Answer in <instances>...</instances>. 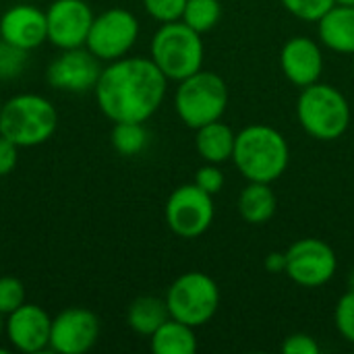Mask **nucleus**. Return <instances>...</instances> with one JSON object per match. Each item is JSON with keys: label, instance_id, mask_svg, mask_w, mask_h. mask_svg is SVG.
Segmentation results:
<instances>
[{"label": "nucleus", "instance_id": "nucleus-8", "mask_svg": "<svg viewBox=\"0 0 354 354\" xmlns=\"http://www.w3.org/2000/svg\"><path fill=\"white\" fill-rule=\"evenodd\" d=\"M166 224L180 239H197L214 222V195L193 185H180L166 201Z\"/></svg>", "mask_w": 354, "mask_h": 354}, {"label": "nucleus", "instance_id": "nucleus-11", "mask_svg": "<svg viewBox=\"0 0 354 354\" xmlns=\"http://www.w3.org/2000/svg\"><path fill=\"white\" fill-rule=\"evenodd\" d=\"M102 75L100 58L89 48H71L62 50L60 56L48 66L46 79L54 89L68 93H83L95 89Z\"/></svg>", "mask_w": 354, "mask_h": 354}, {"label": "nucleus", "instance_id": "nucleus-23", "mask_svg": "<svg viewBox=\"0 0 354 354\" xmlns=\"http://www.w3.org/2000/svg\"><path fill=\"white\" fill-rule=\"evenodd\" d=\"M112 145L120 156H137L147 145L143 122H116L112 129Z\"/></svg>", "mask_w": 354, "mask_h": 354}, {"label": "nucleus", "instance_id": "nucleus-13", "mask_svg": "<svg viewBox=\"0 0 354 354\" xmlns=\"http://www.w3.org/2000/svg\"><path fill=\"white\" fill-rule=\"evenodd\" d=\"M48 39L62 50L81 48L87 41L93 12L83 0H54L46 10Z\"/></svg>", "mask_w": 354, "mask_h": 354}, {"label": "nucleus", "instance_id": "nucleus-2", "mask_svg": "<svg viewBox=\"0 0 354 354\" xmlns=\"http://www.w3.org/2000/svg\"><path fill=\"white\" fill-rule=\"evenodd\" d=\"M232 162L247 180L272 185L288 168V141L280 131L268 124L245 127L236 135Z\"/></svg>", "mask_w": 354, "mask_h": 354}, {"label": "nucleus", "instance_id": "nucleus-25", "mask_svg": "<svg viewBox=\"0 0 354 354\" xmlns=\"http://www.w3.org/2000/svg\"><path fill=\"white\" fill-rule=\"evenodd\" d=\"M25 62H27V50L0 39V79L2 81L19 77L23 73Z\"/></svg>", "mask_w": 354, "mask_h": 354}, {"label": "nucleus", "instance_id": "nucleus-10", "mask_svg": "<svg viewBox=\"0 0 354 354\" xmlns=\"http://www.w3.org/2000/svg\"><path fill=\"white\" fill-rule=\"evenodd\" d=\"M286 276L305 288H317L328 284L336 270L338 257L334 249L322 239H301L286 251Z\"/></svg>", "mask_w": 354, "mask_h": 354}, {"label": "nucleus", "instance_id": "nucleus-14", "mask_svg": "<svg viewBox=\"0 0 354 354\" xmlns=\"http://www.w3.org/2000/svg\"><path fill=\"white\" fill-rule=\"evenodd\" d=\"M4 328L8 342L21 353H41L50 346L52 317L39 305L23 303L8 315Z\"/></svg>", "mask_w": 354, "mask_h": 354}, {"label": "nucleus", "instance_id": "nucleus-21", "mask_svg": "<svg viewBox=\"0 0 354 354\" xmlns=\"http://www.w3.org/2000/svg\"><path fill=\"white\" fill-rule=\"evenodd\" d=\"M168 319H170V311L166 299H158V297L135 299L127 313V322L131 330H135L141 336H151Z\"/></svg>", "mask_w": 354, "mask_h": 354}, {"label": "nucleus", "instance_id": "nucleus-29", "mask_svg": "<svg viewBox=\"0 0 354 354\" xmlns=\"http://www.w3.org/2000/svg\"><path fill=\"white\" fill-rule=\"evenodd\" d=\"M195 185L209 195H218L224 187V172L218 168V164L205 162V166H201L195 174Z\"/></svg>", "mask_w": 354, "mask_h": 354}, {"label": "nucleus", "instance_id": "nucleus-32", "mask_svg": "<svg viewBox=\"0 0 354 354\" xmlns=\"http://www.w3.org/2000/svg\"><path fill=\"white\" fill-rule=\"evenodd\" d=\"M263 266L270 274H284L286 272V253H280V251L270 253L266 257Z\"/></svg>", "mask_w": 354, "mask_h": 354}, {"label": "nucleus", "instance_id": "nucleus-26", "mask_svg": "<svg viewBox=\"0 0 354 354\" xmlns=\"http://www.w3.org/2000/svg\"><path fill=\"white\" fill-rule=\"evenodd\" d=\"M25 303V286L12 276L0 278V315H10Z\"/></svg>", "mask_w": 354, "mask_h": 354}, {"label": "nucleus", "instance_id": "nucleus-5", "mask_svg": "<svg viewBox=\"0 0 354 354\" xmlns=\"http://www.w3.org/2000/svg\"><path fill=\"white\" fill-rule=\"evenodd\" d=\"M201 33L183 21L162 23L151 37V60L168 81H183L203 66Z\"/></svg>", "mask_w": 354, "mask_h": 354}, {"label": "nucleus", "instance_id": "nucleus-7", "mask_svg": "<svg viewBox=\"0 0 354 354\" xmlns=\"http://www.w3.org/2000/svg\"><path fill=\"white\" fill-rule=\"evenodd\" d=\"M166 305L172 319H178L191 328H199L216 315L220 307V288L207 274L187 272L168 288Z\"/></svg>", "mask_w": 354, "mask_h": 354}, {"label": "nucleus", "instance_id": "nucleus-36", "mask_svg": "<svg viewBox=\"0 0 354 354\" xmlns=\"http://www.w3.org/2000/svg\"><path fill=\"white\" fill-rule=\"evenodd\" d=\"M0 112H2V100H0Z\"/></svg>", "mask_w": 354, "mask_h": 354}, {"label": "nucleus", "instance_id": "nucleus-33", "mask_svg": "<svg viewBox=\"0 0 354 354\" xmlns=\"http://www.w3.org/2000/svg\"><path fill=\"white\" fill-rule=\"evenodd\" d=\"M336 4H348V6H354V0H336Z\"/></svg>", "mask_w": 354, "mask_h": 354}, {"label": "nucleus", "instance_id": "nucleus-30", "mask_svg": "<svg viewBox=\"0 0 354 354\" xmlns=\"http://www.w3.org/2000/svg\"><path fill=\"white\" fill-rule=\"evenodd\" d=\"M284 354H319V344L309 334H290L282 342Z\"/></svg>", "mask_w": 354, "mask_h": 354}, {"label": "nucleus", "instance_id": "nucleus-9", "mask_svg": "<svg viewBox=\"0 0 354 354\" xmlns=\"http://www.w3.org/2000/svg\"><path fill=\"white\" fill-rule=\"evenodd\" d=\"M139 37V21L131 10L110 8L97 17L89 27L85 46L100 60H118L129 54Z\"/></svg>", "mask_w": 354, "mask_h": 354}, {"label": "nucleus", "instance_id": "nucleus-31", "mask_svg": "<svg viewBox=\"0 0 354 354\" xmlns=\"http://www.w3.org/2000/svg\"><path fill=\"white\" fill-rule=\"evenodd\" d=\"M17 145L12 141H8L6 137L0 135V176H6L12 172V168L17 166Z\"/></svg>", "mask_w": 354, "mask_h": 354}, {"label": "nucleus", "instance_id": "nucleus-15", "mask_svg": "<svg viewBox=\"0 0 354 354\" xmlns=\"http://www.w3.org/2000/svg\"><path fill=\"white\" fill-rule=\"evenodd\" d=\"M280 66L284 77L297 87H309L324 73V54L315 39L297 35L282 46Z\"/></svg>", "mask_w": 354, "mask_h": 354}, {"label": "nucleus", "instance_id": "nucleus-18", "mask_svg": "<svg viewBox=\"0 0 354 354\" xmlns=\"http://www.w3.org/2000/svg\"><path fill=\"white\" fill-rule=\"evenodd\" d=\"M234 143H236V135L228 124L222 122V118L197 129L195 147H197V153L201 156V160L207 164L220 166V164L232 160Z\"/></svg>", "mask_w": 354, "mask_h": 354}, {"label": "nucleus", "instance_id": "nucleus-34", "mask_svg": "<svg viewBox=\"0 0 354 354\" xmlns=\"http://www.w3.org/2000/svg\"><path fill=\"white\" fill-rule=\"evenodd\" d=\"M348 284H351V290H354V270L351 272V276H348Z\"/></svg>", "mask_w": 354, "mask_h": 354}, {"label": "nucleus", "instance_id": "nucleus-4", "mask_svg": "<svg viewBox=\"0 0 354 354\" xmlns=\"http://www.w3.org/2000/svg\"><path fill=\"white\" fill-rule=\"evenodd\" d=\"M56 124V108L41 95L21 93L2 104L0 135L17 147H35L46 143L54 135Z\"/></svg>", "mask_w": 354, "mask_h": 354}, {"label": "nucleus", "instance_id": "nucleus-20", "mask_svg": "<svg viewBox=\"0 0 354 354\" xmlns=\"http://www.w3.org/2000/svg\"><path fill=\"white\" fill-rule=\"evenodd\" d=\"M151 351L156 354H195L197 353V336L195 328L168 319L164 322L151 336Z\"/></svg>", "mask_w": 354, "mask_h": 354}, {"label": "nucleus", "instance_id": "nucleus-17", "mask_svg": "<svg viewBox=\"0 0 354 354\" xmlns=\"http://www.w3.org/2000/svg\"><path fill=\"white\" fill-rule=\"evenodd\" d=\"M319 39L334 52L354 54V6L334 4L317 21Z\"/></svg>", "mask_w": 354, "mask_h": 354}, {"label": "nucleus", "instance_id": "nucleus-1", "mask_svg": "<svg viewBox=\"0 0 354 354\" xmlns=\"http://www.w3.org/2000/svg\"><path fill=\"white\" fill-rule=\"evenodd\" d=\"M168 79L151 58L112 60L95 85L100 110L112 122H145L166 97Z\"/></svg>", "mask_w": 354, "mask_h": 354}, {"label": "nucleus", "instance_id": "nucleus-19", "mask_svg": "<svg viewBox=\"0 0 354 354\" xmlns=\"http://www.w3.org/2000/svg\"><path fill=\"white\" fill-rule=\"evenodd\" d=\"M278 207V199L270 183H253L241 191L239 195V214L247 224L259 226L274 218Z\"/></svg>", "mask_w": 354, "mask_h": 354}, {"label": "nucleus", "instance_id": "nucleus-37", "mask_svg": "<svg viewBox=\"0 0 354 354\" xmlns=\"http://www.w3.org/2000/svg\"><path fill=\"white\" fill-rule=\"evenodd\" d=\"M0 39H2V37H0Z\"/></svg>", "mask_w": 354, "mask_h": 354}, {"label": "nucleus", "instance_id": "nucleus-28", "mask_svg": "<svg viewBox=\"0 0 354 354\" xmlns=\"http://www.w3.org/2000/svg\"><path fill=\"white\" fill-rule=\"evenodd\" d=\"M145 10L160 23H172L183 19L187 0H143Z\"/></svg>", "mask_w": 354, "mask_h": 354}, {"label": "nucleus", "instance_id": "nucleus-12", "mask_svg": "<svg viewBox=\"0 0 354 354\" xmlns=\"http://www.w3.org/2000/svg\"><path fill=\"white\" fill-rule=\"evenodd\" d=\"M100 338V319L89 309H66L52 319L50 348L60 354H83Z\"/></svg>", "mask_w": 354, "mask_h": 354}, {"label": "nucleus", "instance_id": "nucleus-27", "mask_svg": "<svg viewBox=\"0 0 354 354\" xmlns=\"http://www.w3.org/2000/svg\"><path fill=\"white\" fill-rule=\"evenodd\" d=\"M336 328L346 342L354 346V290H348L336 305Z\"/></svg>", "mask_w": 354, "mask_h": 354}, {"label": "nucleus", "instance_id": "nucleus-16", "mask_svg": "<svg viewBox=\"0 0 354 354\" xmlns=\"http://www.w3.org/2000/svg\"><path fill=\"white\" fill-rule=\"evenodd\" d=\"M0 37L17 48L33 50L48 39L46 12L31 4H17L0 19Z\"/></svg>", "mask_w": 354, "mask_h": 354}, {"label": "nucleus", "instance_id": "nucleus-35", "mask_svg": "<svg viewBox=\"0 0 354 354\" xmlns=\"http://www.w3.org/2000/svg\"><path fill=\"white\" fill-rule=\"evenodd\" d=\"M0 334H2V315H0Z\"/></svg>", "mask_w": 354, "mask_h": 354}, {"label": "nucleus", "instance_id": "nucleus-3", "mask_svg": "<svg viewBox=\"0 0 354 354\" xmlns=\"http://www.w3.org/2000/svg\"><path fill=\"white\" fill-rule=\"evenodd\" d=\"M297 118L313 139L334 141L342 137L351 124V106L340 89L317 81L303 87L297 100Z\"/></svg>", "mask_w": 354, "mask_h": 354}, {"label": "nucleus", "instance_id": "nucleus-22", "mask_svg": "<svg viewBox=\"0 0 354 354\" xmlns=\"http://www.w3.org/2000/svg\"><path fill=\"white\" fill-rule=\"evenodd\" d=\"M222 19V2L220 0H187L183 10V23H187L197 33L212 31Z\"/></svg>", "mask_w": 354, "mask_h": 354}, {"label": "nucleus", "instance_id": "nucleus-24", "mask_svg": "<svg viewBox=\"0 0 354 354\" xmlns=\"http://www.w3.org/2000/svg\"><path fill=\"white\" fill-rule=\"evenodd\" d=\"M280 2L290 15L309 23H317L336 4V0H280Z\"/></svg>", "mask_w": 354, "mask_h": 354}, {"label": "nucleus", "instance_id": "nucleus-6", "mask_svg": "<svg viewBox=\"0 0 354 354\" xmlns=\"http://www.w3.org/2000/svg\"><path fill=\"white\" fill-rule=\"evenodd\" d=\"M178 118L189 129H199L214 120H220L228 106L226 81L212 71H197L195 75L178 81L174 95Z\"/></svg>", "mask_w": 354, "mask_h": 354}]
</instances>
